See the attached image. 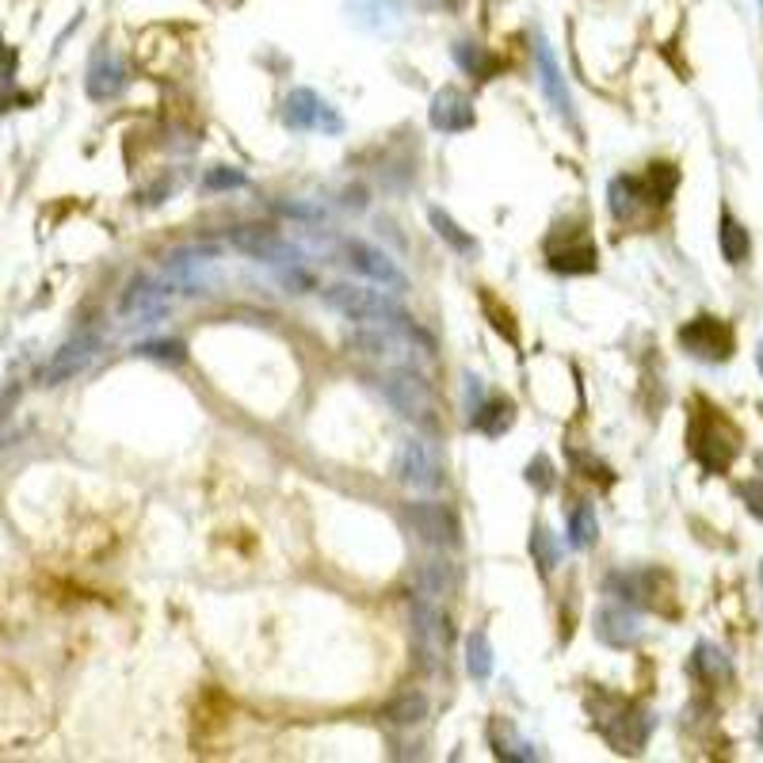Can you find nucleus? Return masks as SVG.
Returning <instances> with one entry per match:
<instances>
[{
  "label": "nucleus",
  "instance_id": "obj_1",
  "mask_svg": "<svg viewBox=\"0 0 763 763\" xmlns=\"http://www.w3.org/2000/svg\"><path fill=\"white\" fill-rule=\"evenodd\" d=\"M321 298H324V306H329V310H337L340 317H348V321L382 324V329L409 332L413 340H424V344L432 348V340H427L424 332L416 329L413 313H409L405 306L398 302V298L385 295V290L355 287V282H332V287L321 290Z\"/></svg>",
  "mask_w": 763,
  "mask_h": 763
},
{
  "label": "nucleus",
  "instance_id": "obj_2",
  "mask_svg": "<svg viewBox=\"0 0 763 763\" xmlns=\"http://www.w3.org/2000/svg\"><path fill=\"white\" fill-rule=\"evenodd\" d=\"M736 427L729 424V420L718 413V409L702 405L699 413L691 420V454L699 458V466L707 470V474H722L729 470V462H733L736 454Z\"/></svg>",
  "mask_w": 763,
  "mask_h": 763
},
{
  "label": "nucleus",
  "instance_id": "obj_3",
  "mask_svg": "<svg viewBox=\"0 0 763 763\" xmlns=\"http://www.w3.org/2000/svg\"><path fill=\"white\" fill-rule=\"evenodd\" d=\"M379 390L405 420H416V424H424V427H440V420H435L432 385L420 379V374L405 371V367H390V371L379 379Z\"/></svg>",
  "mask_w": 763,
  "mask_h": 763
},
{
  "label": "nucleus",
  "instance_id": "obj_4",
  "mask_svg": "<svg viewBox=\"0 0 763 763\" xmlns=\"http://www.w3.org/2000/svg\"><path fill=\"white\" fill-rule=\"evenodd\" d=\"M393 477H398L409 493H440V488L447 485V470H443L440 451L427 440H420V435L401 443L398 458H393Z\"/></svg>",
  "mask_w": 763,
  "mask_h": 763
},
{
  "label": "nucleus",
  "instance_id": "obj_5",
  "mask_svg": "<svg viewBox=\"0 0 763 763\" xmlns=\"http://www.w3.org/2000/svg\"><path fill=\"white\" fill-rule=\"evenodd\" d=\"M229 245H234L237 252H245L248 260L271 264V268H298V264H302V248L295 241H287V237H279L276 229H268V226L229 229Z\"/></svg>",
  "mask_w": 763,
  "mask_h": 763
},
{
  "label": "nucleus",
  "instance_id": "obj_6",
  "mask_svg": "<svg viewBox=\"0 0 763 763\" xmlns=\"http://www.w3.org/2000/svg\"><path fill=\"white\" fill-rule=\"evenodd\" d=\"M348 348H351V355L374 359V363H382V367H409L416 359L413 337H409V332H398V329H382V324L351 332Z\"/></svg>",
  "mask_w": 763,
  "mask_h": 763
},
{
  "label": "nucleus",
  "instance_id": "obj_7",
  "mask_svg": "<svg viewBox=\"0 0 763 763\" xmlns=\"http://www.w3.org/2000/svg\"><path fill=\"white\" fill-rule=\"evenodd\" d=\"M405 523H409V530H413L420 543L440 546V550L458 546V516H454L447 504H435V501L405 504Z\"/></svg>",
  "mask_w": 763,
  "mask_h": 763
},
{
  "label": "nucleus",
  "instance_id": "obj_8",
  "mask_svg": "<svg viewBox=\"0 0 763 763\" xmlns=\"http://www.w3.org/2000/svg\"><path fill=\"white\" fill-rule=\"evenodd\" d=\"M282 123L290 131H321V134H340L344 118L337 115L313 89H295L282 104Z\"/></svg>",
  "mask_w": 763,
  "mask_h": 763
},
{
  "label": "nucleus",
  "instance_id": "obj_9",
  "mask_svg": "<svg viewBox=\"0 0 763 763\" xmlns=\"http://www.w3.org/2000/svg\"><path fill=\"white\" fill-rule=\"evenodd\" d=\"M344 260H348L351 271H359V276H367L371 282H382L385 290H398V295L401 290H409V276L382 252L379 245L351 237V241H344Z\"/></svg>",
  "mask_w": 763,
  "mask_h": 763
},
{
  "label": "nucleus",
  "instance_id": "obj_10",
  "mask_svg": "<svg viewBox=\"0 0 763 763\" xmlns=\"http://www.w3.org/2000/svg\"><path fill=\"white\" fill-rule=\"evenodd\" d=\"M168 310H173L168 287L153 276H134L131 287L123 290V302H118V317L123 321H161Z\"/></svg>",
  "mask_w": 763,
  "mask_h": 763
},
{
  "label": "nucleus",
  "instance_id": "obj_11",
  "mask_svg": "<svg viewBox=\"0 0 763 763\" xmlns=\"http://www.w3.org/2000/svg\"><path fill=\"white\" fill-rule=\"evenodd\" d=\"M680 344L699 359H710V363H722V359L733 355V329L718 317H694L691 324L680 329Z\"/></svg>",
  "mask_w": 763,
  "mask_h": 763
},
{
  "label": "nucleus",
  "instance_id": "obj_12",
  "mask_svg": "<svg viewBox=\"0 0 763 763\" xmlns=\"http://www.w3.org/2000/svg\"><path fill=\"white\" fill-rule=\"evenodd\" d=\"M96 355H100L96 332H81V337L65 340V344L54 351V359L47 363V371H42V385H62V382L76 379Z\"/></svg>",
  "mask_w": 763,
  "mask_h": 763
},
{
  "label": "nucleus",
  "instance_id": "obj_13",
  "mask_svg": "<svg viewBox=\"0 0 763 763\" xmlns=\"http://www.w3.org/2000/svg\"><path fill=\"white\" fill-rule=\"evenodd\" d=\"M427 118H432V126H435V131H443V134H462V131H470V126L477 123L470 96L462 89H454V84L435 92L432 107H427Z\"/></svg>",
  "mask_w": 763,
  "mask_h": 763
},
{
  "label": "nucleus",
  "instance_id": "obj_14",
  "mask_svg": "<svg viewBox=\"0 0 763 763\" xmlns=\"http://www.w3.org/2000/svg\"><path fill=\"white\" fill-rule=\"evenodd\" d=\"M210 256H214L210 248H176L165 264L173 287L187 290V295H203V290H210V276H207Z\"/></svg>",
  "mask_w": 763,
  "mask_h": 763
},
{
  "label": "nucleus",
  "instance_id": "obj_15",
  "mask_svg": "<svg viewBox=\"0 0 763 763\" xmlns=\"http://www.w3.org/2000/svg\"><path fill=\"white\" fill-rule=\"evenodd\" d=\"M413 633H416V646L424 649V657H432V664H435V657H440L443 646L451 641V626L427 596L413 599Z\"/></svg>",
  "mask_w": 763,
  "mask_h": 763
},
{
  "label": "nucleus",
  "instance_id": "obj_16",
  "mask_svg": "<svg viewBox=\"0 0 763 763\" xmlns=\"http://www.w3.org/2000/svg\"><path fill=\"white\" fill-rule=\"evenodd\" d=\"M84 89H89L92 100H111L118 96V92L126 89V65L123 58L115 54V50H96V58H92L89 65V81H84Z\"/></svg>",
  "mask_w": 763,
  "mask_h": 763
},
{
  "label": "nucleus",
  "instance_id": "obj_17",
  "mask_svg": "<svg viewBox=\"0 0 763 763\" xmlns=\"http://www.w3.org/2000/svg\"><path fill=\"white\" fill-rule=\"evenodd\" d=\"M535 62H538V81H543V92L546 100L554 104V111L561 118L573 115V100H569V89H565V76H561V65H557L550 42H546L543 35L535 39Z\"/></svg>",
  "mask_w": 763,
  "mask_h": 763
},
{
  "label": "nucleus",
  "instance_id": "obj_18",
  "mask_svg": "<svg viewBox=\"0 0 763 763\" xmlns=\"http://www.w3.org/2000/svg\"><path fill=\"white\" fill-rule=\"evenodd\" d=\"M649 733H653V718H649L646 710H626V714H619L615 722L604 725V736L619 752H641L649 741Z\"/></svg>",
  "mask_w": 763,
  "mask_h": 763
},
{
  "label": "nucleus",
  "instance_id": "obj_19",
  "mask_svg": "<svg viewBox=\"0 0 763 763\" xmlns=\"http://www.w3.org/2000/svg\"><path fill=\"white\" fill-rule=\"evenodd\" d=\"M596 633L607 646L626 649L641 638V622H638V615H630L626 607H604V611L596 615Z\"/></svg>",
  "mask_w": 763,
  "mask_h": 763
},
{
  "label": "nucleus",
  "instance_id": "obj_20",
  "mask_svg": "<svg viewBox=\"0 0 763 763\" xmlns=\"http://www.w3.org/2000/svg\"><path fill=\"white\" fill-rule=\"evenodd\" d=\"M546 256H550V268L561 271V276H588V271H596V245L588 241V237H580L577 245L569 248H557V245H546Z\"/></svg>",
  "mask_w": 763,
  "mask_h": 763
},
{
  "label": "nucleus",
  "instance_id": "obj_21",
  "mask_svg": "<svg viewBox=\"0 0 763 763\" xmlns=\"http://www.w3.org/2000/svg\"><path fill=\"white\" fill-rule=\"evenodd\" d=\"M382 718L390 725H420L427 718V694H420V691L398 694V699L382 707Z\"/></svg>",
  "mask_w": 763,
  "mask_h": 763
},
{
  "label": "nucleus",
  "instance_id": "obj_22",
  "mask_svg": "<svg viewBox=\"0 0 763 763\" xmlns=\"http://www.w3.org/2000/svg\"><path fill=\"white\" fill-rule=\"evenodd\" d=\"M718 241H722V256H725L729 264H744V260H749V252H752L749 229H744L741 221L733 218V214H725V218H722Z\"/></svg>",
  "mask_w": 763,
  "mask_h": 763
},
{
  "label": "nucleus",
  "instance_id": "obj_23",
  "mask_svg": "<svg viewBox=\"0 0 763 763\" xmlns=\"http://www.w3.org/2000/svg\"><path fill=\"white\" fill-rule=\"evenodd\" d=\"M427 218H432L435 234H440V237H443V241H447V245L454 248V252H462V256H474V252H477V241H474V237H470V234H466V229H462V226H458V221H454V218H451V214H447V210L432 207V210H427Z\"/></svg>",
  "mask_w": 763,
  "mask_h": 763
},
{
  "label": "nucleus",
  "instance_id": "obj_24",
  "mask_svg": "<svg viewBox=\"0 0 763 763\" xmlns=\"http://www.w3.org/2000/svg\"><path fill=\"white\" fill-rule=\"evenodd\" d=\"M466 672L474 680H488L493 676V646H488L485 630H474L466 638Z\"/></svg>",
  "mask_w": 763,
  "mask_h": 763
},
{
  "label": "nucleus",
  "instance_id": "obj_25",
  "mask_svg": "<svg viewBox=\"0 0 763 763\" xmlns=\"http://www.w3.org/2000/svg\"><path fill=\"white\" fill-rule=\"evenodd\" d=\"M454 58H458L462 70H470L474 76H482V81H488V76L501 73V58L488 54V50H482V47H470V42H458V47H454Z\"/></svg>",
  "mask_w": 763,
  "mask_h": 763
},
{
  "label": "nucleus",
  "instance_id": "obj_26",
  "mask_svg": "<svg viewBox=\"0 0 763 763\" xmlns=\"http://www.w3.org/2000/svg\"><path fill=\"white\" fill-rule=\"evenodd\" d=\"M512 416H516V409H512V401H504V398H493V401H485L482 409H477V420L474 424L482 427L485 435H504L512 427Z\"/></svg>",
  "mask_w": 763,
  "mask_h": 763
},
{
  "label": "nucleus",
  "instance_id": "obj_27",
  "mask_svg": "<svg viewBox=\"0 0 763 763\" xmlns=\"http://www.w3.org/2000/svg\"><path fill=\"white\" fill-rule=\"evenodd\" d=\"M596 538H599L596 512H591V504H577V508L569 512V546H577V550H588Z\"/></svg>",
  "mask_w": 763,
  "mask_h": 763
},
{
  "label": "nucleus",
  "instance_id": "obj_28",
  "mask_svg": "<svg viewBox=\"0 0 763 763\" xmlns=\"http://www.w3.org/2000/svg\"><path fill=\"white\" fill-rule=\"evenodd\" d=\"M447 585H451L447 561H427L424 569L416 573V588H420V596H427V599L447 596Z\"/></svg>",
  "mask_w": 763,
  "mask_h": 763
},
{
  "label": "nucleus",
  "instance_id": "obj_29",
  "mask_svg": "<svg viewBox=\"0 0 763 763\" xmlns=\"http://www.w3.org/2000/svg\"><path fill=\"white\" fill-rule=\"evenodd\" d=\"M142 359H157V363H184L187 359V348L179 344V340H145V344L134 348Z\"/></svg>",
  "mask_w": 763,
  "mask_h": 763
},
{
  "label": "nucleus",
  "instance_id": "obj_30",
  "mask_svg": "<svg viewBox=\"0 0 763 763\" xmlns=\"http://www.w3.org/2000/svg\"><path fill=\"white\" fill-rule=\"evenodd\" d=\"M203 187H210V192H226V187H245V173H237V168H210L207 176H203Z\"/></svg>",
  "mask_w": 763,
  "mask_h": 763
},
{
  "label": "nucleus",
  "instance_id": "obj_31",
  "mask_svg": "<svg viewBox=\"0 0 763 763\" xmlns=\"http://www.w3.org/2000/svg\"><path fill=\"white\" fill-rule=\"evenodd\" d=\"M530 554H535V561L543 565V569H554L557 561V550H554V538L546 527H535V538H530Z\"/></svg>",
  "mask_w": 763,
  "mask_h": 763
},
{
  "label": "nucleus",
  "instance_id": "obj_32",
  "mask_svg": "<svg viewBox=\"0 0 763 763\" xmlns=\"http://www.w3.org/2000/svg\"><path fill=\"white\" fill-rule=\"evenodd\" d=\"M527 482L535 485L538 493H550V488H554V470H550V462H546V458H535V462H530V466H527Z\"/></svg>",
  "mask_w": 763,
  "mask_h": 763
},
{
  "label": "nucleus",
  "instance_id": "obj_33",
  "mask_svg": "<svg viewBox=\"0 0 763 763\" xmlns=\"http://www.w3.org/2000/svg\"><path fill=\"white\" fill-rule=\"evenodd\" d=\"M276 210L279 214H287V218H295V221H324V210L321 207H306V203H276Z\"/></svg>",
  "mask_w": 763,
  "mask_h": 763
},
{
  "label": "nucleus",
  "instance_id": "obj_34",
  "mask_svg": "<svg viewBox=\"0 0 763 763\" xmlns=\"http://www.w3.org/2000/svg\"><path fill=\"white\" fill-rule=\"evenodd\" d=\"M741 496H744V504H749L752 516H763V477H760V482L741 485Z\"/></svg>",
  "mask_w": 763,
  "mask_h": 763
},
{
  "label": "nucleus",
  "instance_id": "obj_35",
  "mask_svg": "<svg viewBox=\"0 0 763 763\" xmlns=\"http://www.w3.org/2000/svg\"><path fill=\"white\" fill-rule=\"evenodd\" d=\"M16 65H20V54H16L12 47H4V42H0V81H12Z\"/></svg>",
  "mask_w": 763,
  "mask_h": 763
},
{
  "label": "nucleus",
  "instance_id": "obj_36",
  "mask_svg": "<svg viewBox=\"0 0 763 763\" xmlns=\"http://www.w3.org/2000/svg\"><path fill=\"white\" fill-rule=\"evenodd\" d=\"M485 310L488 313H493L496 317V329H501L504 332V337H512V340H516V321H512V313H496V306H493V298H485Z\"/></svg>",
  "mask_w": 763,
  "mask_h": 763
},
{
  "label": "nucleus",
  "instance_id": "obj_37",
  "mask_svg": "<svg viewBox=\"0 0 763 763\" xmlns=\"http://www.w3.org/2000/svg\"><path fill=\"white\" fill-rule=\"evenodd\" d=\"M756 359H760V371H763V340H760V351H756Z\"/></svg>",
  "mask_w": 763,
  "mask_h": 763
},
{
  "label": "nucleus",
  "instance_id": "obj_38",
  "mask_svg": "<svg viewBox=\"0 0 763 763\" xmlns=\"http://www.w3.org/2000/svg\"><path fill=\"white\" fill-rule=\"evenodd\" d=\"M760 577H763V573H760Z\"/></svg>",
  "mask_w": 763,
  "mask_h": 763
}]
</instances>
